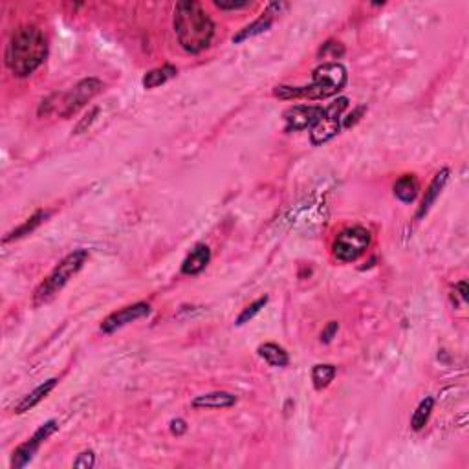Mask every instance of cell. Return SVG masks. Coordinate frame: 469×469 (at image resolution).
I'll use <instances>...</instances> for the list:
<instances>
[{
	"mask_svg": "<svg viewBox=\"0 0 469 469\" xmlns=\"http://www.w3.org/2000/svg\"><path fill=\"white\" fill-rule=\"evenodd\" d=\"M48 55V43L43 29L24 24L11 33L6 44L4 61L8 70L15 77H29L39 66L43 65Z\"/></svg>",
	"mask_w": 469,
	"mask_h": 469,
	"instance_id": "6da1fadb",
	"label": "cell"
},
{
	"mask_svg": "<svg viewBox=\"0 0 469 469\" xmlns=\"http://www.w3.org/2000/svg\"><path fill=\"white\" fill-rule=\"evenodd\" d=\"M174 33L187 53H200L215 37V22L197 0H180L174 6Z\"/></svg>",
	"mask_w": 469,
	"mask_h": 469,
	"instance_id": "7a4b0ae2",
	"label": "cell"
},
{
	"mask_svg": "<svg viewBox=\"0 0 469 469\" xmlns=\"http://www.w3.org/2000/svg\"><path fill=\"white\" fill-rule=\"evenodd\" d=\"M348 81V72L341 62H323L312 74V83L306 86H275L273 95L279 99H329L338 95Z\"/></svg>",
	"mask_w": 469,
	"mask_h": 469,
	"instance_id": "3957f363",
	"label": "cell"
},
{
	"mask_svg": "<svg viewBox=\"0 0 469 469\" xmlns=\"http://www.w3.org/2000/svg\"><path fill=\"white\" fill-rule=\"evenodd\" d=\"M103 81L98 77H86L65 94H52L50 98L43 99V103L39 107V116L43 117L57 114L62 119H68L70 116L79 112L81 108L88 101H92L99 92H103Z\"/></svg>",
	"mask_w": 469,
	"mask_h": 469,
	"instance_id": "277c9868",
	"label": "cell"
},
{
	"mask_svg": "<svg viewBox=\"0 0 469 469\" xmlns=\"http://www.w3.org/2000/svg\"><path fill=\"white\" fill-rule=\"evenodd\" d=\"M86 260H88L86 249H75L74 253L66 255L61 263L53 267V272L39 284V288L33 293V303L39 306L52 300L70 282V279L75 277L83 270Z\"/></svg>",
	"mask_w": 469,
	"mask_h": 469,
	"instance_id": "5b68a950",
	"label": "cell"
},
{
	"mask_svg": "<svg viewBox=\"0 0 469 469\" xmlns=\"http://www.w3.org/2000/svg\"><path fill=\"white\" fill-rule=\"evenodd\" d=\"M369 244H371V231L362 225L347 227L333 240V257L338 258L339 263H354L365 253Z\"/></svg>",
	"mask_w": 469,
	"mask_h": 469,
	"instance_id": "8992f818",
	"label": "cell"
},
{
	"mask_svg": "<svg viewBox=\"0 0 469 469\" xmlns=\"http://www.w3.org/2000/svg\"><path fill=\"white\" fill-rule=\"evenodd\" d=\"M347 107H348V99L338 98L333 103H330L329 107L323 108V114H321L319 121L310 128V141H312V145L315 147L323 145V143H326V141H330L332 138L338 136L343 128L341 116Z\"/></svg>",
	"mask_w": 469,
	"mask_h": 469,
	"instance_id": "52a82bcc",
	"label": "cell"
},
{
	"mask_svg": "<svg viewBox=\"0 0 469 469\" xmlns=\"http://www.w3.org/2000/svg\"><path fill=\"white\" fill-rule=\"evenodd\" d=\"M57 431H59V423H57L55 420H48V422H44L43 425L39 427L37 431L33 432L32 438H28V440L24 442V444H20V446L13 451V456H11V468L13 469L26 468V465L33 460V456L37 455V451L41 449V446H43L44 442L52 437V435H55Z\"/></svg>",
	"mask_w": 469,
	"mask_h": 469,
	"instance_id": "ba28073f",
	"label": "cell"
},
{
	"mask_svg": "<svg viewBox=\"0 0 469 469\" xmlns=\"http://www.w3.org/2000/svg\"><path fill=\"white\" fill-rule=\"evenodd\" d=\"M321 114H323V107H317V105H293L282 114L284 132H299L312 128L319 121Z\"/></svg>",
	"mask_w": 469,
	"mask_h": 469,
	"instance_id": "9c48e42d",
	"label": "cell"
},
{
	"mask_svg": "<svg viewBox=\"0 0 469 469\" xmlns=\"http://www.w3.org/2000/svg\"><path fill=\"white\" fill-rule=\"evenodd\" d=\"M150 314V306L147 303H134V305H128L125 308L117 310L114 314H110L107 319L101 323L99 330L103 333H114L116 330L127 326L128 323H134V321L145 317Z\"/></svg>",
	"mask_w": 469,
	"mask_h": 469,
	"instance_id": "30bf717a",
	"label": "cell"
},
{
	"mask_svg": "<svg viewBox=\"0 0 469 469\" xmlns=\"http://www.w3.org/2000/svg\"><path fill=\"white\" fill-rule=\"evenodd\" d=\"M286 8L288 6L282 4V2H273V4H270L267 6V10L264 11L255 22L248 24V26H244V28L234 33L233 43L240 44L244 43V41H248V39H253L257 37V35H260V33L267 32V29L272 28L273 20H275V15H279L281 13V10H286Z\"/></svg>",
	"mask_w": 469,
	"mask_h": 469,
	"instance_id": "8fae6325",
	"label": "cell"
},
{
	"mask_svg": "<svg viewBox=\"0 0 469 469\" xmlns=\"http://www.w3.org/2000/svg\"><path fill=\"white\" fill-rule=\"evenodd\" d=\"M57 383H59V380H57V378H52V380H48V381H44V383L39 385L37 389H33L32 392H28L26 396H22V398L15 404L13 413L24 414V413H28V411H32L35 405L41 404V402H43V399L46 398V396L50 395L53 389H55Z\"/></svg>",
	"mask_w": 469,
	"mask_h": 469,
	"instance_id": "7c38bea8",
	"label": "cell"
},
{
	"mask_svg": "<svg viewBox=\"0 0 469 469\" xmlns=\"http://www.w3.org/2000/svg\"><path fill=\"white\" fill-rule=\"evenodd\" d=\"M211 263V249L206 244L194 246L191 253L183 258L182 263V273L183 275H198L202 273L207 267V264Z\"/></svg>",
	"mask_w": 469,
	"mask_h": 469,
	"instance_id": "4fadbf2b",
	"label": "cell"
},
{
	"mask_svg": "<svg viewBox=\"0 0 469 469\" xmlns=\"http://www.w3.org/2000/svg\"><path fill=\"white\" fill-rule=\"evenodd\" d=\"M447 180H449V169H442L440 173L432 178V182L429 183V187H427V191H425V197H423V200H422V206H420V209H418V213H416L418 220H422L423 216L429 213V209L432 207V204L437 202V198L440 197L442 189L446 187Z\"/></svg>",
	"mask_w": 469,
	"mask_h": 469,
	"instance_id": "5bb4252c",
	"label": "cell"
},
{
	"mask_svg": "<svg viewBox=\"0 0 469 469\" xmlns=\"http://www.w3.org/2000/svg\"><path fill=\"white\" fill-rule=\"evenodd\" d=\"M239 402V398L231 392L225 390H216V392H209V395L197 396L192 399V407L194 409H230Z\"/></svg>",
	"mask_w": 469,
	"mask_h": 469,
	"instance_id": "9a60e30c",
	"label": "cell"
},
{
	"mask_svg": "<svg viewBox=\"0 0 469 469\" xmlns=\"http://www.w3.org/2000/svg\"><path fill=\"white\" fill-rule=\"evenodd\" d=\"M258 356L263 357L267 365L272 366H288L290 365V356L288 352L282 347H279L277 343H263L257 348Z\"/></svg>",
	"mask_w": 469,
	"mask_h": 469,
	"instance_id": "2e32d148",
	"label": "cell"
},
{
	"mask_svg": "<svg viewBox=\"0 0 469 469\" xmlns=\"http://www.w3.org/2000/svg\"><path fill=\"white\" fill-rule=\"evenodd\" d=\"M418 191H420V185H418V180L414 178V174H404L402 178L396 180L395 197L398 198L399 202L413 204L418 197Z\"/></svg>",
	"mask_w": 469,
	"mask_h": 469,
	"instance_id": "e0dca14e",
	"label": "cell"
},
{
	"mask_svg": "<svg viewBox=\"0 0 469 469\" xmlns=\"http://www.w3.org/2000/svg\"><path fill=\"white\" fill-rule=\"evenodd\" d=\"M176 74H178V68L173 65H164L160 66V68H154V70L147 72L145 75H143V88L147 90H152L156 88V86L164 85V83H167L169 79H173V77H176Z\"/></svg>",
	"mask_w": 469,
	"mask_h": 469,
	"instance_id": "ac0fdd59",
	"label": "cell"
},
{
	"mask_svg": "<svg viewBox=\"0 0 469 469\" xmlns=\"http://www.w3.org/2000/svg\"><path fill=\"white\" fill-rule=\"evenodd\" d=\"M50 215H52V213H50V211H43V209H41V211H37V213H35V215L29 216L28 220L24 222V224H20L19 227H17V230L10 231V233L6 234L4 242H10V240H17V239H20V237H26V234H29V233H32V231L37 230L39 225L43 224V222L46 220V218Z\"/></svg>",
	"mask_w": 469,
	"mask_h": 469,
	"instance_id": "d6986e66",
	"label": "cell"
},
{
	"mask_svg": "<svg viewBox=\"0 0 469 469\" xmlns=\"http://www.w3.org/2000/svg\"><path fill=\"white\" fill-rule=\"evenodd\" d=\"M338 374V369L330 363H319L312 369V383H314L315 390H323L326 389L330 383L333 381Z\"/></svg>",
	"mask_w": 469,
	"mask_h": 469,
	"instance_id": "ffe728a7",
	"label": "cell"
},
{
	"mask_svg": "<svg viewBox=\"0 0 469 469\" xmlns=\"http://www.w3.org/2000/svg\"><path fill=\"white\" fill-rule=\"evenodd\" d=\"M432 409H435V398H431V396H427V398H423L418 404L416 411H414L413 418H411L413 431H422L423 427L427 425V422H429V418H431Z\"/></svg>",
	"mask_w": 469,
	"mask_h": 469,
	"instance_id": "44dd1931",
	"label": "cell"
},
{
	"mask_svg": "<svg viewBox=\"0 0 469 469\" xmlns=\"http://www.w3.org/2000/svg\"><path fill=\"white\" fill-rule=\"evenodd\" d=\"M267 300H270V297H267V296L258 297L257 300H253V303H251V305L246 306V308L242 310V312H240V315H239V317H237V321H234V324H237V326H242V324L249 323V321L253 319L255 315H257L258 312H260V310H263L264 306L267 305Z\"/></svg>",
	"mask_w": 469,
	"mask_h": 469,
	"instance_id": "7402d4cb",
	"label": "cell"
},
{
	"mask_svg": "<svg viewBox=\"0 0 469 469\" xmlns=\"http://www.w3.org/2000/svg\"><path fill=\"white\" fill-rule=\"evenodd\" d=\"M343 55H345V48L341 43H336V41L324 43L319 50V57H323V59H339Z\"/></svg>",
	"mask_w": 469,
	"mask_h": 469,
	"instance_id": "603a6c76",
	"label": "cell"
},
{
	"mask_svg": "<svg viewBox=\"0 0 469 469\" xmlns=\"http://www.w3.org/2000/svg\"><path fill=\"white\" fill-rule=\"evenodd\" d=\"M98 116H99V108L94 107V108H92V110H90L88 114H86L85 117H83V119H81L79 123H77V125H75V128H74L75 136H77V134H83V132L88 131V128L92 127V125H94L95 119H98Z\"/></svg>",
	"mask_w": 469,
	"mask_h": 469,
	"instance_id": "cb8c5ba5",
	"label": "cell"
},
{
	"mask_svg": "<svg viewBox=\"0 0 469 469\" xmlns=\"http://www.w3.org/2000/svg\"><path fill=\"white\" fill-rule=\"evenodd\" d=\"M95 464V455L94 451H83L77 455V458L74 460V468L77 469H92Z\"/></svg>",
	"mask_w": 469,
	"mask_h": 469,
	"instance_id": "d4e9b609",
	"label": "cell"
},
{
	"mask_svg": "<svg viewBox=\"0 0 469 469\" xmlns=\"http://www.w3.org/2000/svg\"><path fill=\"white\" fill-rule=\"evenodd\" d=\"M365 112H366V107H357L356 110H354V112H350L347 117H345V119H343V123H341L343 128L354 127V125H356V123L359 121V119H362V116Z\"/></svg>",
	"mask_w": 469,
	"mask_h": 469,
	"instance_id": "484cf974",
	"label": "cell"
},
{
	"mask_svg": "<svg viewBox=\"0 0 469 469\" xmlns=\"http://www.w3.org/2000/svg\"><path fill=\"white\" fill-rule=\"evenodd\" d=\"M215 6L218 10L233 11V10H246V8L251 6V2H249V0H246V2H222V0H215Z\"/></svg>",
	"mask_w": 469,
	"mask_h": 469,
	"instance_id": "4316f807",
	"label": "cell"
},
{
	"mask_svg": "<svg viewBox=\"0 0 469 469\" xmlns=\"http://www.w3.org/2000/svg\"><path fill=\"white\" fill-rule=\"evenodd\" d=\"M339 330V323L338 321H330L326 326L323 329V332H321V341L324 343V345H329L330 341H332L333 338H336V333H338Z\"/></svg>",
	"mask_w": 469,
	"mask_h": 469,
	"instance_id": "83f0119b",
	"label": "cell"
},
{
	"mask_svg": "<svg viewBox=\"0 0 469 469\" xmlns=\"http://www.w3.org/2000/svg\"><path fill=\"white\" fill-rule=\"evenodd\" d=\"M169 429L174 437H182V435L187 432V423H185V420H182V418H174V420H171Z\"/></svg>",
	"mask_w": 469,
	"mask_h": 469,
	"instance_id": "f1b7e54d",
	"label": "cell"
},
{
	"mask_svg": "<svg viewBox=\"0 0 469 469\" xmlns=\"http://www.w3.org/2000/svg\"><path fill=\"white\" fill-rule=\"evenodd\" d=\"M456 290L460 291V297H462V300H468V282L465 281H462V282H458V284H456Z\"/></svg>",
	"mask_w": 469,
	"mask_h": 469,
	"instance_id": "f546056e",
	"label": "cell"
}]
</instances>
